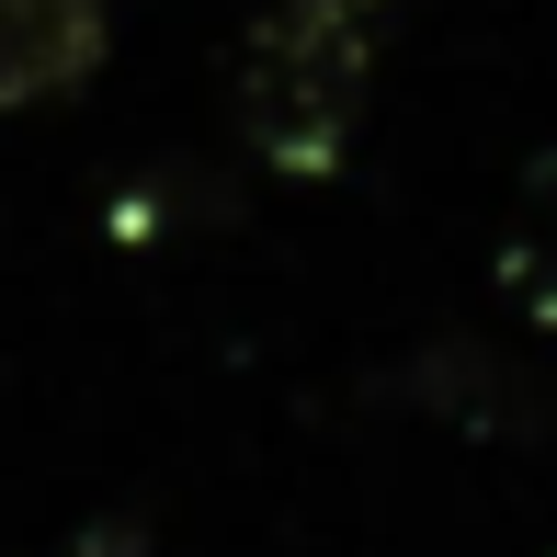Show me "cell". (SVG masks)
Instances as JSON below:
<instances>
[{
    "label": "cell",
    "instance_id": "3957f363",
    "mask_svg": "<svg viewBox=\"0 0 557 557\" xmlns=\"http://www.w3.org/2000/svg\"><path fill=\"white\" fill-rule=\"evenodd\" d=\"M46 557H148V523L137 512H91V523H69Z\"/></svg>",
    "mask_w": 557,
    "mask_h": 557
},
{
    "label": "cell",
    "instance_id": "7a4b0ae2",
    "mask_svg": "<svg viewBox=\"0 0 557 557\" xmlns=\"http://www.w3.org/2000/svg\"><path fill=\"white\" fill-rule=\"evenodd\" d=\"M103 46H114V0H0V114L81 91Z\"/></svg>",
    "mask_w": 557,
    "mask_h": 557
},
{
    "label": "cell",
    "instance_id": "6da1fadb",
    "mask_svg": "<svg viewBox=\"0 0 557 557\" xmlns=\"http://www.w3.org/2000/svg\"><path fill=\"white\" fill-rule=\"evenodd\" d=\"M375 35H387V0H273L239 35V81H227L250 160L285 183H331L375 91Z\"/></svg>",
    "mask_w": 557,
    "mask_h": 557
}]
</instances>
